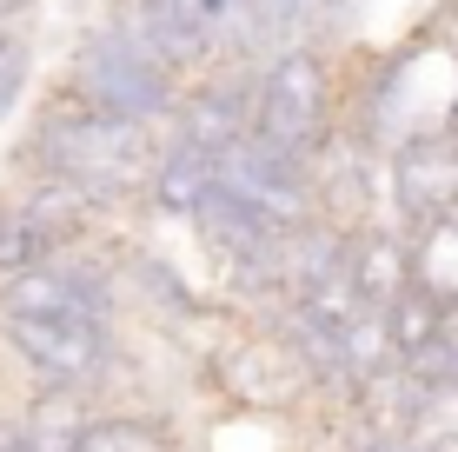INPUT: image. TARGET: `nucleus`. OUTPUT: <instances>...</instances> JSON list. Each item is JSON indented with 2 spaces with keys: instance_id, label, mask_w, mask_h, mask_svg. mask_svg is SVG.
<instances>
[{
  "instance_id": "f257e3e1",
  "label": "nucleus",
  "mask_w": 458,
  "mask_h": 452,
  "mask_svg": "<svg viewBox=\"0 0 458 452\" xmlns=\"http://www.w3.org/2000/svg\"><path fill=\"white\" fill-rule=\"evenodd\" d=\"M160 153H166V127L100 114L81 93L47 81L40 107L27 114V133L13 140V174L73 180V186H87L93 200H106L114 213H126V207H147Z\"/></svg>"
},
{
  "instance_id": "f03ea898",
  "label": "nucleus",
  "mask_w": 458,
  "mask_h": 452,
  "mask_svg": "<svg viewBox=\"0 0 458 452\" xmlns=\"http://www.w3.org/2000/svg\"><path fill=\"white\" fill-rule=\"evenodd\" d=\"M54 81L67 87V93H81L87 107H100V114L147 120V127H173L180 93H186V73L166 67V60L153 54L133 27H120L114 13L93 21L87 34L67 47V60H60Z\"/></svg>"
},
{
  "instance_id": "7ed1b4c3",
  "label": "nucleus",
  "mask_w": 458,
  "mask_h": 452,
  "mask_svg": "<svg viewBox=\"0 0 458 452\" xmlns=\"http://www.w3.org/2000/svg\"><path fill=\"white\" fill-rule=\"evenodd\" d=\"M339 127H345V67L333 47L299 40L259 60V140L312 160Z\"/></svg>"
},
{
  "instance_id": "20e7f679",
  "label": "nucleus",
  "mask_w": 458,
  "mask_h": 452,
  "mask_svg": "<svg viewBox=\"0 0 458 452\" xmlns=\"http://www.w3.org/2000/svg\"><path fill=\"white\" fill-rule=\"evenodd\" d=\"M199 372H207V386L226 406H240L252 419H293L306 413L312 399V372L306 360L293 353V339L279 333V326L252 320V313H233V326L219 333V346L199 360Z\"/></svg>"
},
{
  "instance_id": "39448f33",
  "label": "nucleus",
  "mask_w": 458,
  "mask_h": 452,
  "mask_svg": "<svg viewBox=\"0 0 458 452\" xmlns=\"http://www.w3.org/2000/svg\"><path fill=\"white\" fill-rule=\"evenodd\" d=\"M0 360L27 386H81L106 399L126 366V339L120 320H0Z\"/></svg>"
},
{
  "instance_id": "423d86ee",
  "label": "nucleus",
  "mask_w": 458,
  "mask_h": 452,
  "mask_svg": "<svg viewBox=\"0 0 458 452\" xmlns=\"http://www.w3.org/2000/svg\"><path fill=\"white\" fill-rule=\"evenodd\" d=\"M0 320H126V273L120 246L93 240L40 260L13 286H0Z\"/></svg>"
},
{
  "instance_id": "0eeeda50",
  "label": "nucleus",
  "mask_w": 458,
  "mask_h": 452,
  "mask_svg": "<svg viewBox=\"0 0 458 452\" xmlns=\"http://www.w3.org/2000/svg\"><path fill=\"white\" fill-rule=\"evenodd\" d=\"M219 186L233 200H246L259 220H273L279 233H299L306 220H319V174L306 153H286L273 140H240L233 153H219Z\"/></svg>"
},
{
  "instance_id": "6e6552de",
  "label": "nucleus",
  "mask_w": 458,
  "mask_h": 452,
  "mask_svg": "<svg viewBox=\"0 0 458 452\" xmlns=\"http://www.w3.org/2000/svg\"><path fill=\"white\" fill-rule=\"evenodd\" d=\"M166 133L193 140V147H207V153H233L240 140H252L259 133V60L226 54V60H213L207 73H193Z\"/></svg>"
},
{
  "instance_id": "1a4fd4ad",
  "label": "nucleus",
  "mask_w": 458,
  "mask_h": 452,
  "mask_svg": "<svg viewBox=\"0 0 458 452\" xmlns=\"http://www.w3.org/2000/svg\"><path fill=\"white\" fill-rule=\"evenodd\" d=\"M386 180H392V220L399 226L452 213L458 207V133L452 127H412L386 153Z\"/></svg>"
},
{
  "instance_id": "9d476101",
  "label": "nucleus",
  "mask_w": 458,
  "mask_h": 452,
  "mask_svg": "<svg viewBox=\"0 0 458 452\" xmlns=\"http://www.w3.org/2000/svg\"><path fill=\"white\" fill-rule=\"evenodd\" d=\"M213 193H219V153L193 147V140H180V133H166V153H160L153 186H147V213L193 226L199 213L213 207Z\"/></svg>"
},
{
  "instance_id": "9b49d317",
  "label": "nucleus",
  "mask_w": 458,
  "mask_h": 452,
  "mask_svg": "<svg viewBox=\"0 0 458 452\" xmlns=\"http://www.w3.org/2000/svg\"><path fill=\"white\" fill-rule=\"evenodd\" d=\"M73 452H186V432H180V419L160 413V406L106 399V406L87 419V432H81Z\"/></svg>"
},
{
  "instance_id": "f8f14e48",
  "label": "nucleus",
  "mask_w": 458,
  "mask_h": 452,
  "mask_svg": "<svg viewBox=\"0 0 458 452\" xmlns=\"http://www.w3.org/2000/svg\"><path fill=\"white\" fill-rule=\"evenodd\" d=\"M100 393H81V386H27L21 393V426L34 452H73L87 432V419L100 413Z\"/></svg>"
},
{
  "instance_id": "ddd939ff",
  "label": "nucleus",
  "mask_w": 458,
  "mask_h": 452,
  "mask_svg": "<svg viewBox=\"0 0 458 452\" xmlns=\"http://www.w3.org/2000/svg\"><path fill=\"white\" fill-rule=\"evenodd\" d=\"M405 240H412V279L452 313V306H458V207L405 226Z\"/></svg>"
},
{
  "instance_id": "4468645a",
  "label": "nucleus",
  "mask_w": 458,
  "mask_h": 452,
  "mask_svg": "<svg viewBox=\"0 0 458 452\" xmlns=\"http://www.w3.org/2000/svg\"><path fill=\"white\" fill-rule=\"evenodd\" d=\"M54 253H60V246L34 226V213L21 207L13 180H0V286H13L21 273H34L40 260H54Z\"/></svg>"
},
{
  "instance_id": "2eb2a0df",
  "label": "nucleus",
  "mask_w": 458,
  "mask_h": 452,
  "mask_svg": "<svg viewBox=\"0 0 458 452\" xmlns=\"http://www.w3.org/2000/svg\"><path fill=\"white\" fill-rule=\"evenodd\" d=\"M27 87H34V27H21V34H0V120L21 114Z\"/></svg>"
},
{
  "instance_id": "dca6fc26",
  "label": "nucleus",
  "mask_w": 458,
  "mask_h": 452,
  "mask_svg": "<svg viewBox=\"0 0 458 452\" xmlns=\"http://www.w3.org/2000/svg\"><path fill=\"white\" fill-rule=\"evenodd\" d=\"M405 439H412L419 452H458V386L425 399V413L405 426Z\"/></svg>"
},
{
  "instance_id": "f3484780",
  "label": "nucleus",
  "mask_w": 458,
  "mask_h": 452,
  "mask_svg": "<svg viewBox=\"0 0 458 452\" xmlns=\"http://www.w3.org/2000/svg\"><path fill=\"white\" fill-rule=\"evenodd\" d=\"M0 452H34L21 426V399H0Z\"/></svg>"
},
{
  "instance_id": "a211bd4d",
  "label": "nucleus",
  "mask_w": 458,
  "mask_h": 452,
  "mask_svg": "<svg viewBox=\"0 0 458 452\" xmlns=\"http://www.w3.org/2000/svg\"><path fill=\"white\" fill-rule=\"evenodd\" d=\"M0 13H7V21H21V27H34V0H0Z\"/></svg>"
},
{
  "instance_id": "6ab92c4d",
  "label": "nucleus",
  "mask_w": 458,
  "mask_h": 452,
  "mask_svg": "<svg viewBox=\"0 0 458 452\" xmlns=\"http://www.w3.org/2000/svg\"><path fill=\"white\" fill-rule=\"evenodd\" d=\"M445 346L458 353V306H452V313H445Z\"/></svg>"
}]
</instances>
